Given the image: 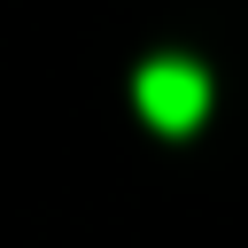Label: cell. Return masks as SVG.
Masks as SVG:
<instances>
[{
	"label": "cell",
	"mask_w": 248,
	"mask_h": 248,
	"mask_svg": "<svg viewBox=\"0 0 248 248\" xmlns=\"http://www.w3.org/2000/svg\"><path fill=\"white\" fill-rule=\"evenodd\" d=\"M132 101H140V116L155 124V132H194L202 116H209V78H202V62H186V54H163V62H147L140 70V85H132Z\"/></svg>",
	"instance_id": "obj_1"
}]
</instances>
